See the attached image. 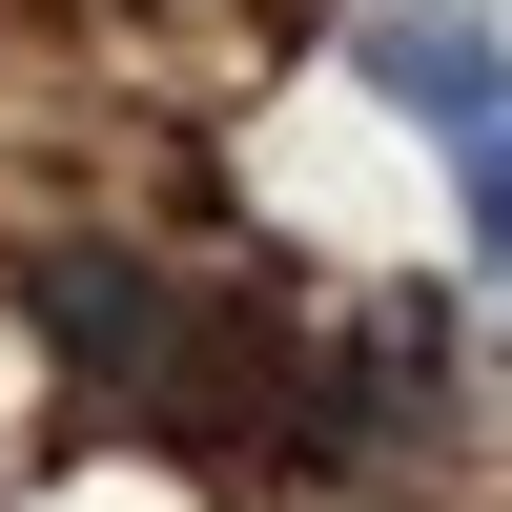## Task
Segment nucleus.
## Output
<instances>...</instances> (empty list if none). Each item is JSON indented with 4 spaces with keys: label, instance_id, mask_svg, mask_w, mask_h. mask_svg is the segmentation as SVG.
Wrapping results in <instances>:
<instances>
[{
    "label": "nucleus",
    "instance_id": "obj_1",
    "mask_svg": "<svg viewBox=\"0 0 512 512\" xmlns=\"http://www.w3.org/2000/svg\"><path fill=\"white\" fill-rule=\"evenodd\" d=\"M21 308H41V349H62L82 390H123L144 431H246V328H226V287L144 267V246H41Z\"/></svg>",
    "mask_w": 512,
    "mask_h": 512
},
{
    "label": "nucleus",
    "instance_id": "obj_2",
    "mask_svg": "<svg viewBox=\"0 0 512 512\" xmlns=\"http://www.w3.org/2000/svg\"><path fill=\"white\" fill-rule=\"evenodd\" d=\"M349 82L410 103L431 144H512V21H492V0H369V21H349Z\"/></svg>",
    "mask_w": 512,
    "mask_h": 512
},
{
    "label": "nucleus",
    "instance_id": "obj_3",
    "mask_svg": "<svg viewBox=\"0 0 512 512\" xmlns=\"http://www.w3.org/2000/svg\"><path fill=\"white\" fill-rule=\"evenodd\" d=\"M472 246H492V287H512V144H472Z\"/></svg>",
    "mask_w": 512,
    "mask_h": 512
}]
</instances>
